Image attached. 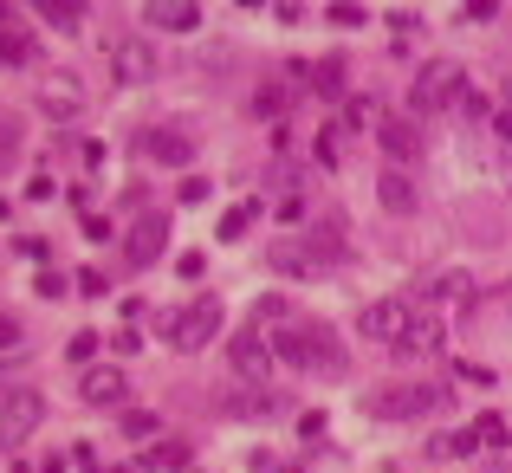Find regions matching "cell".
I'll use <instances>...</instances> for the list:
<instances>
[{"mask_svg": "<svg viewBox=\"0 0 512 473\" xmlns=\"http://www.w3.org/2000/svg\"><path fill=\"white\" fill-rule=\"evenodd\" d=\"M273 357L292 363V370H305V376H338L344 370V350L331 344L325 324H286V331L273 337Z\"/></svg>", "mask_w": 512, "mask_h": 473, "instance_id": "cell-1", "label": "cell"}, {"mask_svg": "<svg viewBox=\"0 0 512 473\" xmlns=\"http://www.w3.org/2000/svg\"><path fill=\"white\" fill-rule=\"evenodd\" d=\"M461 85H467V78H461V65H454V59H428L422 72H415L409 111H415V117H435V111H448V104L461 98Z\"/></svg>", "mask_w": 512, "mask_h": 473, "instance_id": "cell-2", "label": "cell"}, {"mask_svg": "<svg viewBox=\"0 0 512 473\" xmlns=\"http://www.w3.org/2000/svg\"><path fill=\"white\" fill-rule=\"evenodd\" d=\"M39 422H46V396H33V389H7L0 396V448H20Z\"/></svg>", "mask_w": 512, "mask_h": 473, "instance_id": "cell-3", "label": "cell"}, {"mask_svg": "<svg viewBox=\"0 0 512 473\" xmlns=\"http://www.w3.org/2000/svg\"><path fill=\"white\" fill-rule=\"evenodd\" d=\"M221 299H195L188 312H175V331H169V344L175 350H201V344H214L221 337Z\"/></svg>", "mask_w": 512, "mask_h": 473, "instance_id": "cell-4", "label": "cell"}, {"mask_svg": "<svg viewBox=\"0 0 512 473\" xmlns=\"http://www.w3.org/2000/svg\"><path fill=\"white\" fill-rule=\"evenodd\" d=\"M383 422H415V415H428V409H441V389L435 383H409V389H383V396L370 402Z\"/></svg>", "mask_w": 512, "mask_h": 473, "instance_id": "cell-5", "label": "cell"}, {"mask_svg": "<svg viewBox=\"0 0 512 473\" xmlns=\"http://www.w3.org/2000/svg\"><path fill=\"white\" fill-rule=\"evenodd\" d=\"M227 357H234V370L247 376V383H266V376H273V363H279V357H273V337L253 331V324L234 337V344H227Z\"/></svg>", "mask_w": 512, "mask_h": 473, "instance_id": "cell-6", "label": "cell"}, {"mask_svg": "<svg viewBox=\"0 0 512 473\" xmlns=\"http://www.w3.org/2000/svg\"><path fill=\"white\" fill-rule=\"evenodd\" d=\"M111 72H117V85H150V72H156L150 39H137V33L111 39Z\"/></svg>", "mask_w": 512, "mask_h": 473, "instance_id": "cell-7", "label": "cell"}, {"mask_svg": "<svg viewBox=\"0 0 512 473\" xmlns=\"http://www.w3.org/2000/svg\"><path fill=\"white\" fill-rule=\"evenodd\" d=\"M402 324H409V305H402V299H376V305L357 312V331L370 337V344H396Z\"/></svg>", "mask_w": 512, "mask_h": 473, "instance_id": "cell-8", "label": "cell"}, {"mask_svg": "<svg viewBox=\"0 0 512 473\" xmlns=\"http://www.w3.org/2000/svg\"><path fill=\"white\" fill-rule=\"evenodd\" d=\"M137 156L163 162V169H188V162H195V143L175 137V130H150V137H137Z\"/></svg>", "mask_w": 512, "mask_h": 473, "instance_id": "cell-9", "label": "cell"}, {"mask_svg": "<svg viewBox=\"0 0 512 473\" xmlns=\"http://www.w3.org/2000/svg\"><path fill=\"white\" fill-rule=\"evenodd\" d=\"M389 350H396V357H428V350H441V318L435 312H409V324H402V337Z\"/></svg>", "mask_w": 512, "mask_h": 473, "instance_id": "cell-10", "label": "cell"}, {"mask_svg": "<svg viewBox=\"0 0 512 473\" xmlns=\"http://www.w3.org/2000/svg\"><path fill=\"white\" fill-rule=\"evenodd\" d=\"M163 247H169V221H163V214L137 221V227H130V240H124L130 266H150V260H163Z\"/></svg>", "mask_w": 512, "mask_h": 473, "instance_id": "cell-11", "label": "cell"}, {"mask_svg": "<svg viewBox=\"0 0 512 473\" xmlns=\"http://www.w3.org/2000/svg\"><path fill=\"white\" fill-rule=\"evenodd\" d=\"M39 111H46V117H78V111H85V91H78V78L52 72L46 85H39Z\"/></svg>", "mask_w": 512, "mask_h": 473, "instance_id": "cell-12", "label": "cell"}, {"mask_svg": "<svg viewBox=\"0 0 512 473\" xmlns=\"http://www.w3.org/2000/svg\"><path fill=\"white\" fill-rule=\"evenodd\" d=\"M143 20H150L156 33H188V26H201V0H150Z\"/></svg>", "mask_w": 512, "mask_h": 473, "instance_id": "cell-13", "label": "cell"}, {"mask_svg": "<svg viewBox=\"0 0 512 473\" xmlns=\"http://www.w3.org/2000/svg\"><path fill=\"white\" fill-rule=\"evenodd\" d=\"M124 370H117V363H98V370H85V383H78V396L91 402V409H104V402H117L124 396Z\"/></svg>", "mask_w": 512, "mask_h": 473, "instance_id": "cell-14", "label": "cell"}, {"mask_svg": "<svg viewBox=\"0 0 512 473\" xmlns=\"http://www.w3.org/2000/svg\"><path fill=\"white\" fill-rule=\"evenodd\" d=\"M266 260H273V273H318V253H312V240H273L266 247Z\"/></svg>", "mask_w": 512, "mask_h": 473, "instance_id": "cell-15", "label": "cell"}, {"mask_svg": "<svg viewBox=\"0 0 512 473\" xmlns=\"http://www.w3.org/2000/svg\"><path fill=\"white\" fill-rule=\"evenodd\" d=\"M376 201H383L389 214H415V188H409V175H402V169H383V175H376Z\"/></svg>", "mask_w": 512, "mask_h": 473, "instance_id": "cell-16", "label": "cell"}, {"mask_svg": "<svg viewBox=\"0 0 512 473\" xmlns=\"http://www.w3.org/2000/svg\"><path fill=\"white\" fill-rule=\"evenodd\" d=\"M137 467L143 473H182L188 467V441H156V448L137 454Z\"/></svg>", "mask_w": 512, "mask_h": 473, "instance_id": "cell-17", "label": "cell"}, {"mask_svg": "<svg viewBox=\"0 0 512 473\" xmlns=\"http://www.w3.org/2000/svg\"><path fill=\"white\" fill-rule=\"evenodd\" d=\"M376 143H383V150L396 156V162H402V156L415 162V150H422V137H415V130L402 124V117H389V124H376Z\"/></svg>", "mask_w": 512, "mask_h": 473, "instance_id": "cell-18", "label": "cell"}, {"mask_svg": "<svg viewBox=\"0 0 512 473\" xmlns=\"http://www.w3.org/2000/svg\"><path fill=\"white\" fill-rule=\"evenodd\" d=\"M474 448H480V435H474V428H448V435H435V441H428V454H435V461H467Z\"/></svg>", "mask_w": 512, "mask_h": 473, "instance_id": "cell-19", "label": "cell"}, {"mask_svg": "<svg viewBox=\"0 0 512 473\" xmlns=\"http://www.w3.org/2000/svg\"><path fill=\"white\" fill-rule=\"evenodd\" d=\"M39 13H46L52 33H78V20H85V0H33Z\"/></svg>", "mask_w": 512, "mask_h": 473, "instance_id": "cell-20", "label": "cell"}, {"mask_svg": "<svg viewBox=\"0 0 512 473\" xmlns=\"http://www.w3.org/2000/svg\"><path fill=\"white\" fill-rule=\"evenodd\" d=\"M312 78H318V98H344V59H318L312 65Z\"/></svg>", "mask_w": 512, "mask_h": 473, "instance_id": "cell-21", "label": "cell"}, {"mask_svg": "<svg viewBox=\"0 0 512 473\" xmlns=\"http://www.w3.org/2000/svg\"><path fill=\"white\" fill-rule=\"evenodd\" d=\"M474 435H480V448H506V415H480Z\"/></svg>", "mask_w": 512, "mask_h": 473, "instance_id": "cell-22", "label": "cell"}, {"mask_svg": "<svg viewBox=\"0 0 512 473\" xmlns=\"http://www.w3.org/2000/svg\"><path fill=\"white\" fill-rule=\"evenodd\" d=\"M247 227H253V201H247V208H227V214H221V240H240Z\"/></svg>", "mask_w": 512, "mask_h": 473, "instance_id": "cell-23", "label": "cell"}, {"mask_svg": "<svg viewBox=\"0 0 512 473\" xmlns=\"http://www.w3.org/2000/svg\"><path fill=\"white\" fill-rule=\"evenodd\" d=\"M467 292H474V279H467V273H441L435 279V299H467Z\"/></svg>", "mask_w": 512, "mask_h": 473, "instance_id": "cell-24", "label": "cell"}, {"mask_svg": "<svg viewBox=\"0 0 512 473\" xmlns=\"http://www.w3.org/2000/svg\"><path fill=\"white\" fill-rule=\"evenodd\" d=\"M124 435H130V441H150V435H156V415H150V409H130V415H124Z\"/></svg>", "mask_w": 512, "mask_h": 473, "instance_id": "cell-25", "label": "cell"}, {"mask_svg": "<svg viewBox=\"0 0 512 473\" xmlns=\"http://www.w3.org/2000/svg\"><path fill=\"white\" fill-rule=\"evenodd\" d=\"M26 344V331H20V318H7L0 312V357H13V350Z\"/></svg>", "mask_w": 512, "mask_h": 473, "instance_id": "cell-26", "label": "cell"}, {"mask_svg": "<svg viewBox=\"0 0 512 473\" xmlns=\"http://www.w3.org/2000/svg\"><path fill=\"white\" fill-rule=\"evenodd\" d=\"M65 357H72V363H91V357H98V331H78L72 344H65Z\"/></svg>", "mask_w": 512, "mask_h": 473, "instance_id": "cell-27", "label": "cell"}, {"mask_svg": "<svg viewBox=\"0 0 512 473\" xmlns=\"http://www.w3.org/2000/svg\"><path fill=\"white\" fill-rule=\"evenodd\" d=\"M338 137H344V130H318V162H325V169H338Z\"/></svg>", "mask_w": 512, "mask_h": 473, "instance_id": "cell-28", "label": "cell"}, {"mask_svg": "<svg viewBox=\"0 0 512 473\" xmlns=\"http://www.w3.org/2000/svg\"><path fill=\"white\" fill-rule=\"evenodd\" d=\"M208 195H214V188H208V182H201V175H188V182H182V188H175V201H188V208H195V201H208Z\"/></svg>", "mask_w": 512, "mask_h": 473, "instance_id": "cell-29", "label": "cell"}, {"mask_svg": "<svg viewBox=\"0 0 512 473\" xmlns=\"http://www.w3.org/2000/svg\"><path fill=\"white\" fill-rule=\"evenodd\" d=\"M253 111H260V117H279V111H286V91H260V98H253Z\"/></svg>", "mask_w": 512, "mask_h": 473, "instance_id": "cell-30", "label": "cell"}, {"mask_svg": "<svg viewBox=\"0 0 512 473\" xmlns=\"http://www.w3.org/2000/svg\"><path fill=\"white\" fill-rule=\"evenodd\" d=\"M59 195V182H52V175H33V182H26V201H52Z\"/></svg>", "mask_w": 512, "mask_h": 473, "instance_id": "cell-31", "label": "cell"}, {"mask_svg": "<svg viewBox=\"0 0 512 473\" xmlns=\"http://www.w3.org/2000/svg\"><path fill=\"white\" fill-rule=\"evenodd\" d=\"M33 292H39V299H65V279H59V273H52V266H46V273H39V286H33Z\"/></svg>", "mask_w": 512, "mask_h": 473, "instance_id": "cell-32", "label": "cell"}, {"mask_svg": "<svg viewBox=\"0 0 512 473\" xmlns=\"http://www.w3.org/2000/svg\"><path fill=\"white\" fill-rule=\"evenodd\" d=\"M78 292H85V299H104V292H111V286H104V273H98V266H91V273H78Z\"/></svg>", "mask_w": 512, "mask_h": 473, "instance_id": "cell-33", "label": "cell"}, {"mask_svg": "<svg viewBox=\"0 0 512 473\" xmlns=\"http://www.w3.org/2000/svg\"><path fill=\"white\" fill-rule=\"evenodd\" d=\"M357 20H363L357 0H338V7H331V26H357Z\"/></svg>", "mask_w": 512, "mask_h": 473, "instance_id": "cell-34", "label": "cell"}, {"mask_svg": "<svg viewBox=\"0 0 512 473\" xmlns=\"http://www.w3.org/2000/svg\"><path fill=\"white\" fill-rule=\"evenodd\" d=\"M111 344H117V350H124V357H137V350H143V337H137V324H124V331H117V337H111Z\"/></svg>", "mask_w": 512, "mask_h": 473, "instance_id": "cell-35", "label": "cell"}, {"mask_svg": "<svg viewBox=\"0 0 512 473\" xmlns=\"http://www.w3.org/2000/svg\"><path fill=\"white\" fill-rule=\"evenodd\" d=\"M454 104H461L467 117H487V98H480V91H467V85H461V98H454Z\"/></svg>", "mask_w": 512, "mask_h": 473, "instance_id": "cell-36", "label": "cell"}, {"mask_svg": "<svg viewBox=\"0 0 512 473\" xmlns=\"http://www.w3.org/2000/svg\"><path fill=\"white\" fill-rule=\"evenodd\" d=\"M493 137H500L506 150H512V104H506V111H493Z\"/></svg>", "mask_w": 512, "mask_h": 473, "instance_id": "cell-37", "label": "cell"}, {"mask_svg": "<svg viewBox=\"0 0 512 473\" xmlns=\"http://www.w3.org/2000/svg\"><path fill=\"white\" fill-rule=\"evenodd\" d=\"M7 156H13V130L0 124V162H7Z\"/></svg>", "mask_w": 512, "mask_h": 473, "instance_id": "cell-38", "label": "cell"}, {"mask_svg": "<svg viewBox=\"0 0 512 473\" xmlns=\"http://www.w3.org/2000/svg\"><path fill=\"white\" fill-rule=\"evenodd\" d=\"M0 33H7V13H0Z\"/></svg>", "mask_w": 512, "mask_h": 473, "instance_id": "cell-39", "label": "cell"}, {"mask_svg": "<svg viewBox=\"0 0 512 473\" xmlns=\"http://www.w3.org/2000/svg\"><path fill=\"white\" fill-rule=\"evenodd\" d=\"M286 473H299V467H286Z\"/></svg>", "mask_w": 512, "mask_h": 473, "instance_id": "cell-40", "label": "cell"}, {"mask_svg": "<svg viewBox=\"0 0 512 473\" xmlns=\"http://www.w3.org/2000/svg\"><path fill=\"white\" fill-rule=\"evenodd\" d=\"M506 91H512V78H506Z\"/></svg>", "mask_w": 512, "mask_h": 473, "instance_id": "cell-41", "label": "cell"}]
</instances>
